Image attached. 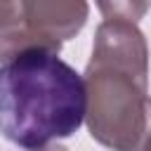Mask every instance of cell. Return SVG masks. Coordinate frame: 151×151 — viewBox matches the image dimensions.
Segmentation results:
<instances>
[{
    "label": "cell",
    "instance_id": "1",
    "mask_svg": "<svg viewBox=\"0 0 151 151\" xmlns=\"http://www.w3.org/2000/svg\"><path fill=\"white\" fill-rule=\"evenodd\" d=\"M85 123L94 142L139 151L149 130V47L137 21L104 17L85 76Z\"/></svg>",
    "mask_w": 151,
    "mask_h": 151
},
{
    "label": "cell",
    "instance_id": "2",
    "mask_svg": "<svg viewBox=\"0 0 151 151\" xmlns=\"http://www.w3.org/2000/svg\"><path fill=\"white\" fill-rule=\"evenodd\" d=\"M87 111L83 76L54 52L26 50L0 64V134L38 151L71 137Z\"/></svg>",
    "mask_w": 151,
    "mask_h": 151
},
{
    "label": "cell",
    "instance_id": "3",
    "mask_svg": "<svg viewBox=\"0 0 151 151\" xmlns=\"http://www.w3.org/2000/svg\"><path fill=\"white\" fill-rule=\"evenodd\" d=\"M87 14V2H21L19 21L0 31V64L26 50L59 54L61 42L85 26Z\"/></svg>",
    "mask_w": 151,
    "mask_h": 151
},
{
    "label": "cell",
    "instance_id": "4",
    "mask_svg": "<svg viewBox=\"0 0 151 151\" xmlns=\"http://www.w3.org/2000/svg\"><path fill=\"white\" fill-rule=\"evenodd\" d=\"M99 9H101L104 17H118V19L137 21L149 9V5L146 2H142V5H134V2H99Z\"/></svg>",
    "mask_w": 151,
    "mask_h": 151
},
{
    "label": "cell",
    "instance_id": "5",
    "mask_svg": "<svg viewBox=\"0 0 151 151\" xmlns=\"http://www.w3.org/2000/svg\"><path fill=\"white\" fill-rule=\"evenodd\" d=\"M21 17V2H0V31L12 28Z\"/></svg>",
    "mask_w": 151,
    "mask_h": 151
},
{
    "label": "cell",
    "instance_id": "6",
    "mask_svg": "<svg viewBox=\"0 0 151 151\" xmlns=\"http://www.w3.org/2000/svg\"><path fill=\"white\" fill-rule=\"evenodd\" d=\"M149 116H151V111H149ZM139 151H151V130H146V137H144V142H142V149Z\"/></svg>",
    "mask_w": 151,
    "mask_h": 151
},
{
    "label": "cell",
    "instance_id": "7",
    "mask_svg": "<svg viewBox=\"0 0 151 151\" xmlns=\"http://www.w3.org/2000/svg\"><path fill=\"white\" fill-rule=\"evenodd\" d=\"M38 151H68V149H64V146H59V144H50V146H45V149H38Z\"/></svg>",
    "mask_w": 151,
    "mask_h": 151
}]
</instances>
